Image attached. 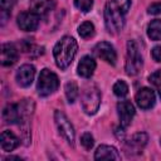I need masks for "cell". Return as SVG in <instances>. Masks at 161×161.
Masks as SVG:
<instances>
[{
    "instance_id": "30bf717a",
    "label": "cell",
    "mask_w": 161,
    "mask_h": 161,
    "mask_svg": "<svg viewBox=\"0 0 161 161\" xmlns=\"http://www.w3.org/2000/svg\"><path fill=\"white\" fill-rule=\"evenodd\" d=\"M117 111H118V117H119V123L122 128H126L130 126L133 116H135V107L130 101H121L117 104Z\"/></svg>"
},
{
    "instance_id": "7c38bea8",
    "label": "cell",
    "mask_w": 161,
    "mask_h": 161,
    "mask_svg": "<svg viewBox=\"0 0 161 161\" xmlns=\"http://www.w3.org/2000/svg\"><path fill=\"white\" fill-rule=\"evenodd\" d=\"M136 103L142 109H150L155 104V93L151 88H141L136 94Z\"/></svg>"
},
{
    "instance_id": "d4e9b609",
    "label": "cell",
    "mask_w": 161,
    "mask_h": 161,
    "mask_svg": "<svg viewBox=\"0 0 161 161\" xmlns=\"http://www.w3.org/2000/svg\"><path fill=\"white\" fill-rule=\"evenodd\" d=\"M74 4H75V6H77L79 10L87 13V11H89V10L92 9L93 0H74Z\"/></svg>"
},
{
    "instance_id": "603a6c76",
    "label": "cell",
    "mask_w": 161,
    "mask_h": 161,
    "mask_svg": "<svg viewBox=\"0 0 161 161\" xmlns=\"http://www.w3.org/2000/svg\"><path fill=\"white\" fill-rule=\"evenodd\" d=\"M148 80L151 84H153V87L157 89L158 92V96L161 97V70H156L153 72L150 77H148Z\"/></svg>"
},
{
    "instance_id": "52a82bcc",
    "label": "cell",
    "mask_w": 161,
    "mask_h": 161,
    "mask_svg": "<svg viewBox=\"0 0 161 161\" xmlns=\"http://www.w3.org/2000/svg\"><path fill=\"white\" fill-rule=\"evenodd\" d=\"M147 135L143 132H138L136 135L132 136L131 140H128L125 145V150L128 155H138L142 152V150L145 148L146 143H147Z\"/></svg>"
},
{
    "instance_id": "8fae6325",
    "label": "cell",
    "mask_w": 161,
    "mask_h": 161,
    "mask_svg": "<svg viewBox=\"0 0 161 161\" xmlns=\"http://www.w3.org/2000/svg\"><path fill=\"white\" fill-rule=\"evenodd\" d=\"M34 75H35V68H34V65H31V64H24V65H21L18 69V72L15 74V79H16V82H18V84L20 87H29L33 83Z\"/></svg>"
},
{
    "instance_id": "ffe728a7",
    "label": "cell",
    "mask_w": 161,
    "mask_h": 161,
    "mask_svg": "<svg viewBox=\"0 0 161 161\" xmlns=\"http://www.w3.org/2000/svg\"><path fill=\"white\" fill-rule=\"evenodd\" d=\"M78 33L83 39H88V38L93 36V34H94V25L91 21H84L83 24L79 25Z\"/></svg>"
},
{
    "instance_id": "4316f807",
    "label": "cell",
    "mask_w": 161,
    "mask_h": 161,
    "mask_svg": "<svg viewBox=\"0 0 161 161\" xmlns=\"http://www.w3.org/2000/svg\"><path fill=\"white\" fill-rule=\"evenodd\" d=\"M148 14H152V15H157V14H161V3H153L148 6Z\"/></svg>"
},
{
    "instance_id": "2e32d148",
    "label": "cell",
    "mask_w": 161,
    "mask_h": 161,
    "mask_svg": "<svg viewBox=\"0 0 161 161\" xmlns=\"http://www.w3.org/2000/svg\"><path fill=\"white\" fill-rule=\"evenodd\" d=\"M94 69H96V62L89 55H84L78 63V74L83 78H91Z\"/></svg>"
},
{
    "instance_id": "ac0fdd59",
    "label": "cell",
    "mask_w": 161,
    "mask_h": 161,
    "mask_svg": "<svg viewBox=\"0 0 161 161\" xmlns=\"http://www.w3.org/2000/svg\"><path fill=\"white\" fill-rule=\"evenodd\" d=\"M0 141H1V148L4 151H13L19 146V138L10 131H3Z\"/></svg>"
},
{
    "instance_id": "6da1fadb",
    "label": "cell",
    "mask_w": 161,
    "mask_h": 161,
    "mask_svg": "<svg viewBox=\"0 0 161 161\" xmlns=\"http://www.w3.org/2000/svg\"><path fill=\"white\" fill-rule=\"evenodd\" d=\"M131 6V0H109L104 9V24L109 33L117 34L125 25V15Z\"/></svg>"
},
{
    "instance_id": "83f0119b",
    "label": "cell",
    "mask_w": 161,
    "mask_h": 161,
    "mask_svg": "<svg viewBox=\"0 0 161 161\" xmlns=\"http://www.w3.org/2000/svg\"><path fill=\"white\" fill-rule=\"evenodd\" d=\"M151 55H152V58H153L156 62H161V45L155 47V48L152 49V52H151Z\"/></svg>"
},
{
    "instance_id": "277c9868",
    "label": "cell",
    "mask_w": 161,
    "mask_h": 161,
    "mask_svg": "<svg viewBox=\"0 0 161 161\" xmlns=\"http://www.w3.org/2000/svg\"><path fill=\"white\" fill-rule=\"evenodd\" d=\"M101 103V92L99 89L91 84L87 86L82 94V108L87 114H94L98 111Z\"/></svg>"
},
{
    "instance_id": "5bb4252c",
    "label": "cell",
    "mask_w": 161,
    "mask_h": 161,
    "mask_svg": "<svg viewBox=\"0 0 161 161\" xmlns=\"http://www.w3.org/2000/svg\"><path fill=\"white\" fill-rule=\"evenodd\" d=\"M55 6L54 0H31L30 1V11L35 13L39 16H44L49 14Z\"/></svg>"
},
{
    "instance_id": "ba28073f",
    "label": "cell",
    "mask_w": 161,
    "mask_h": 161,
    "mask_svg": "<svg viewBox=\"0 0 161 161\" xmlns=\"http://www.w3.org/2000/svg\"><path fill=\"white\" fill-rule=\"evenodd\" d=\"M18 25L24 31H33L39 25V15L33 11H23L18 15Z\"/></svg>"
},
{
    "instance_id": "3957f363",
    "label": "cell",
    "mask_w": 161,
    "mask_h": 161,
    "mask_svg": "<svg viewBox=\"0 0 161 161\" xmlns=\"http://www.w3.org/2000/svg\"><path fill=\"white\" fill-rule=\"evenodd\" d=\"M142 68V57L140 54L138 45L135 40H130L127 44V57H126V73L128 75H136Z\"/></svg>"
},
{
    "instance_id": "8992f818",
    "label": "cell",
    "mask_w": 161,
    "mask_h": 161,
    "mask_svg": "<svg viewBox=\"0 0 161 161\" xmlns=\"http://www.w3.org/2000/svg\"><path fill=\"white\" fill-rule=\"evenodd\" d=\"M54 121H55V125H57L60 135L70 145H73L74 143V128H73L72 123L69 122V119L67 118V116L63 112H60V111H55V113H54Z\"/></svg>"
},
{
    "instance_id": "f1b7e54d",
    "label": "cell",
    "mask_w": 161,
    "mask_h": 161,
    "mask_svg": "<svg viewBox=\"0 0 161 161\" xmlns=\"http://www.w3.org/2000/svg\"><path fill=\"white\" fill-rule=\"evenodd\" d=\"M160 142H161V141H160Z\"/></svg>"
},
{
    "instance_id": "7402d4cb",
    "label": "cell",
    "mask_w": 161,
    "mask_h": 161,
    "mask_svg": "<svg viewBox=\"0 0 161 161\" xmlns=\"http://www.w3.org/2000/svg\"><path fill=\"white\" fill-rule=\"evenodd\" d=\"M113 93L117 97H125L128 93V86L123 80H117L113 84Z\"/></svg>"
},
{
    "instance_id": "cb8c5ba5",
    "label": "cell",
    "mask_w": 161,
    "mask_h": 161,
    "mask_svg": "<svg viewBox=\"0 0 161 161\" xmlns=\"http://www.w3.org/2000/svg\"><path fill=\"white\" fill-rule=\"evenodd\" d=\"M15 0H0V6H1V18H3V23L5 21L6 16L10 13V9L13 8Z\"/></svg>"
},
{
    "instance_id": "484cf974",
    "label": "cell",
    "mask_w": 161,
    "mask_h": 161,
    "mask_svg": "<svg viewBox=\"0 0 161 161\" xmlns=\"http://www.w3.org/2000/svg\"><path fill=\"white\" fill-rule=\"evenodd\" d=\"M80 143L84 146V148H86V150H91V148L93 147V143H94L92 135H91L89 132L83 133V135H82V137H80Z\"/></svg>"
},
{
    "instance_id": "d6986e66",
    "label": "cell",
    "mask_w": 161,
    "mask_h": 161,
    "mask_svg": "<svg viewBox=\"0 0 161 161\" xmlns=\"http://www.w3.org/2000/svg\"><path fill=\"white\" fill-rule=\"evenodd\" d=\"M147 35L152 40H161V19H155L148 24Z\"/></svg>"
},
{
    "instance_id": "44dd1931",
    "label": "cell",
    "mask_w": 161,
    "mask_h": 161,
    "mask_svg": "<svg viewBox=\"0 0 161 161\" xmlns=\"http://www.w3.org/2000/svg\"><path fill=\"white\" fill-rule=\"evenodd\" d=\"M65 97L68 99L69 103H73L75 101V98L78 97V87L75 84V82H68L65 84Z\"/></svg>"
},
{
    "instance_id": "5b68a950",
    "label": "cell",
    "mask_w": 161,
    "mask_h": 161,
    "mask_svg": "<svg viewBox=\"0 0 161 161\" xmlns=\"http://www.w3.org/2000/svg\"><path fill=\"white\" fill-rule=\"evenodd\" d=\"M59 86V79L57 77L55 73H53L49 69H43L39 74V79H38V93L43 97L49 96L50 93L55 92L57 88Z\"/></svg>"
},
{
    "instance_id": "9a60e30c",
    "label": "cell",
    "mask_w": 161,
    "mask_h": 161,
    "mask_svg": "<svg viewBox=\"0 0 161 161\" xmlns=\"http://www.w3.org/2000/svg\"><path fill=\"white\" fill-rule=\"evenodd\" d=\"M18 49L14 44L6 43L1 47V64L3 65H13L18 60Z\"/></svg>"
},
{
    "instance_id": "7a4b0ae2",
    "label": "cell",
    "mask_w": 161,
    "mask_h": 161,
    "mask_svg": "<svg viewBox=\"0 0 161 161\" xmlns=\"http://www.w3.org/2000/svg\"><path fill=\"white\" fill-rule=\"evenodd\" d=\"M78 50V44L72 36H63L54 47L53 54L57 65L60 69H65L72 63L75 53Z\"/></svg>"
},
{
    "instance_id": "e0dca14e",
    "label": "cell",
    "mask_w": 161,
    "mask_h": 161,
    "mask_svg": "<svg viewBox=\"0 0 161 161\" xmlns=\"http://www.w3.org/2000/svg\"><path fill=\"white\" fill-rule=\"evenodd\" d=\"M94 158L96 160H121V155L114 147L108 145H101L94 153Z\"/></svg>"
},
{
    "instance_id": "4fadbf2b",
    "label": "cell",
    "mask_w": 161,
    "mask_h": 161,
    "mask_svg": "<svg viewBox=\"0 0 161 161\" xmlns=\"http://www.w3.org/2000/svg\"><path fill=\"white\" fill-rule=\"evenodd\" d=\"M21 108L20 103H9L3 111V118L6 123H19L21 121Z\"/></svg>"
},
{
    "instance_id": "9c48e42d",
    "label": "cell",
    "mask_w": 161,
    "mask_h": 161,
    "mask_svg": "<svg viewBox=\"0 0 161 161\" xmlns=\"http://www.w3.org/2000/svg\"><path fill=\"white\" fill-rule=\"evenodd\" d=\"M93 53H94L98 58L106 60V62L109 63V64H114L116 60H117V54H116L114 48H113L109 43H107V42H101V43H98V44L93 48Z\"/></svg>"
}]
</instances>
